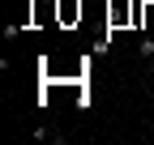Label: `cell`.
I'll return each mask as SVG.
<instances>
[{"label":"cell","mask_w":154,"mask_h":145,"mask_svg":"<svg viewBox=\"0 0 154 145\" xmlns=\"http://www.w3.org/2000/svg\"><path fill=\"white\" fill-rule=\"evenodd\" d=\"M137 56L154 64V34H141V39H137Z\"/></svg>","instance_id":"1"},{"label":"cell","mask_w":154,"mask_h":145,"mask_svg":"<svg viewBox=\"0 0 154 145\" xmlns=\"http://www.w3.org/2000/svg\"><path fill=\"white\" fill-rule=\"evenodd\" d=\"M60 17H64V22H73V17H82V4H73V0H64V4H60Z\"/></svg>","instance_id":"2"},{"label":"cell","mask_w":154,"mask_h":145,"mask_svg":"<svg viewBox=\"0 0 154 145\" xmlns=\"http://www.w3.org/2000/svg\"><path fill=\"white\" fill-rule=\"evenodd\" d=\"M150 94H154V81H150Z\"/></svg>","instance_id":"3"}]
</instances>
